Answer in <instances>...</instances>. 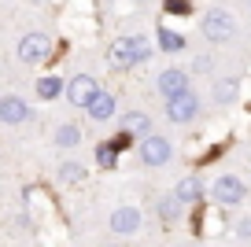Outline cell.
Wrapping results in <instances>:
<instances>
[{
    "label": "cell",
    "instance_id": "cell-4",
    "mask_svg": "<svg viewBox=\"0 0 251 247\" xmlns=\"http://www.w3.org/2000/svg\"><path fill=\"white\" fill-rule=\"evenodd\" d=\"M233 33H236V23H233V15L229 11H207L203 15V37L207 41H214V45H226V41H233Z\"/></svg>",
    "mask_w": 251,
    "mask_h": 247
},
{
    "label": "cell",
    "instance_id": "cell-2",
    "mask_svg": "<svg viewBox=\"0 0 251 247\" xmlns=\"http://www.w3.org/2000/svg\"><path fill=\"white\" fill-rule=\"evenodd\" d=\"M170 155H174V144L166 137H155V133L141 137V144H137V159H141L144 166H166Z\"/></svg>",
    "mask_w": 251,
    "mask_h": 247
},
{
    "label": "cell",
    "instance_id": "cell-6",
    "mask_svg": "<svg viewBox=\"0 0 251 247\" xmlns=\"http://www.w3.org/2000/svg\"><path fill=\"white\" fill-rule=\"evenodd\" d=\"M48 55H52V37L48 33H26L23 41H19V59L23 63H45Z\"/></svg>",
    "mask_w": 251,
    "mask_h": 247
},
{
    "label": "cell",
    "instance_id": "cell-3",
    "mask_svg": "<svg viewBox=\"0 0 251 247\" xmlns=\"http://www.w3.org/2000/svg\"><path fill=\"white\" fill-rule=\"evenodd\" d=\"M196 115H200V96L192 93V89H185V93H174V96H166V118H170V122L185 125V122H192Z\"/></svg>",
    "mask_w": 251,
    "mask_h": 247
},
{
    "label": "cell",
    "instance_id": "cell-12",
    "mask_svg": "<svg viewBox=\"0 0 251 247\" xmlns=\"http://www.w3.org/2000/svg\"><path fill=\"white\" fill-rule=\"evenodd\" d=\"M122 133H129V137H148L151 118L144 115V111H129V115H122Z\"/></svg>",
    "mask_w": 251,
    "mask_h": 247
},
{
    "label": "cell",
    "instance_id": "cell-13",
    "mask_svg": "<svg viewBox=\"0 0 251 247\" xmlns=\"http://www.w3.org/2000/svg\"><path fill=\"white\" fill-rule=\"evenodd\" d=\"M59 96H63V77L48 74V77H41V81H37V100L52 103V100H59Z\"/></svg>",
    "mask_w": 251,
    "mask_h": 247
},
{
    "label": "cell",
    "instance_id": "cell-18",
    "mask_svg": "<svg viewBox=\"0 0 251 247\" xmlns=\"http://www.w3.org/2000/svg\"><path fill=\"white\" fill-rule=\"evenodd\" d=\"M181 207H185V203H181L177 196H163V199H159V218H163V222H177Z\"/></svg>",
    "mask_w": 251,
    "mask_h": 247
},
{
    "label": "cell",
    "instance_id": "cell-5",
    "mask_svg": "<svg viewBox=\"0 0 251 247\" xmlns=\"http://www.w3.org/2000/svg\"><path fill=\"white\" fill-rule=\"evenodd\" d=\"M96 89H100V85H96L93 74H78V77H71V81L63 85V96H67V103H71V107H81V111H85L89 100L96 96Z\"/></svg>",
    "mask_w": 251,
    "mask_h": 247
},
{
    "label": "cell",
    "instance_id": "cell-16",
    "mask_svg": "<svg viewBox=\"0 0 251 247\" xmlns=\"http://www.w3.org/2000/svg\"><path fill=\"white\" fill-rule=\"evenodd\" d=\"M174 196H177L181 203H200V196H203V185H200L196 177H185L177 188H174Z\"/></svg>",
    "mask_w": 251,
    "mask_h": 247
},
{
    "label": "cell",
    "instance_id": "cell-14",
    "mask_svg": "<svg viewBox=\"0 0 251 247\" xmlns=\"http://www.w3.org/2000/svg\"><path fill=\"white\" fill-rule=\"evenodd\" d=\"M85 177H89V170L81 166V162H74V159H67L59 166V181H63V185H81Z\"/></svg>",
    "mask_w": 251,
    "mask_h": 247
},
{
    "label": "cell",
    "instance_id": "cell-10",
    "mask_svg": "<svg viewBox=\"0 0 251 247\" xmlns=\"http://www.w3.org/2000/svg\"><path fill=\"white\" fill-rule=\"evenodd\" d=\"M107 225H111V232H118V236H129V232L141 229V210L137 207H118Z\"/></svg>",
    "mask_w": 251,
    "mask_h": 247
},
{
    "label": "cell",
    "instance_id": "cell-20",
    "mask_svg": "<svg viewBox=\"0 0 251 247\" xmlns=\"http://www.w3.org/2000/svg\"><path fill=\"white\" fill-rule=\"evenodd\" d=\"M236 89H240V85H236L233 77H229V81H218V85H214V100H218V103H233Z\"/></svg>",
    "mask_w": 251,
    "mask_h": 247
},
{
    "label": "cell",
    "instance_id": "cell-11",
    "mask_svg": "<svg viewBox=\"0 0 251 247\" xmlns=\"http://www.w3.org/2000/svg\"><path fill=\"white\" fill-rule=\"evenodd\" d=\"M159 93L163 96H174V93H185L188 89V74L185 70H177V67H170V70H163V74H159Z\"/></svg>",
    "mask_w": 251,
    "mask_h": 247
},
{
    "label": "cell",
    "instance_id": "cell-8",
    "mask_svg": "<svg viewBox=\"0 0 251 247\" xmlns=\"http://www.w3.org/2000/svg\"><path fill=\"white\" fill-rule=\"evenodd\" d=\"M244 192H248V188H244V181L233 177V173L218 177V181H214V188H211V196H214L218 203H226V207H236V203L244 199Z\"/></svg>",
    "mask_w": 251,
    "mask_h": 247
},
{
    "label": "cell",
    "instance_id": "cell-1",
    "mask_svg": "<svg viewBox=\"0 0 251 247\" xmlns=\"http://www.w3.org/2000/svg\"><path fill=\"white\" fill-rule=\"evenodd\" d=\"M148 59H151V45L144 37H118L107 48L111 67H133V63H148Z\"/></svg>",
    "mask_w": 251,
    "mask_h": 247
},
{
    "label": "cell",
    "instance_id": "cell-7",
    "mask_svg": "<svg viewBox=\"0 0 251 247\" xmlns=\"http://www.w3.org/2000/svg\"><path fill=\"white\" fill-rule=\"evenodd\" d=\"M0 122H4V125H23V122H30V103H26L23 96H15V93L0 96Z\"/></svg>",
    "mask_w": 251,
    "mask_h": 247
},
{
    "label": "cell",
    "instance_id": "cell-15",
    "mask_svg": "<svg viewBox=\"0 0 251 247\" xmlns=\"http://www.w3.org/2000/svg\"><path fill=\"white\" fill-rule=\"evenodd\" d=\"M55 144H59V148H78V144H81L78 122H63L59 129H55Z\"/></svg>",
    "mask_w": 251,
    "mask_h": 247
},
{
    "label": "cell",
    "instance_id": "cell-23",
    "mask_svg": "<svg viewBox=\"0 0 251 247\" xmlns=\"http://www.w3.org/2000/svg\"><path fill=\"white\" fill-rule=\"evenodd\" d=\"M240 236H251V222H240Z\"/></svg>",
    "mask_w": 251,
    "mask_h": 247
},
{
    "label": "cell",
    "instance_id": "cell-17",
    "mask_svg": "<svg viewBox=\"0 0 251 247\" xmlns=\"http://www.w3.org/2000/svg\"><path fill=\"white\" fill-rule=\"evenodd\" d=\"M118 162V144L115 140H103L100 148H96V166H103V170H111Z\"/></svg>",
    "mask_w": 251,
    "mask_h": 247
},
{
    "label": "cell",
    "instance_id": "cell-24",
    "mask_svg": "<svg viewBox=\"0 0 251 247\" xmlns=\"http://www.w3.org/2000/svg\"><path fill=\"white\" fill-rule=\"evenodd\" d=\"M107 4H111V0H107Z\"/></svg>",
    "mask_w": 251,
    "mask_h": 247
},
{
    "label": "cell",
    "instance_id": "cell-22",
    "mask_svg": "<svg viewBox=\"0 0 251 247\" xmlns=\"http://www.w3.org/2000/svg\"><path fill=\"white\" fill-rule=\"evenodd\" d=\"M192 70H196V74H207V70H211V55H196Z\"/></svg>",
    "mask_w": 251,
    "mask_h": 247
},
{
    "label": "cell",
    "instance_id": "cell-21",
    "mask_svg": "<svg viewBox=\"0 0 251 247\" xmlns=\"http://www.w3.org/2000/svg\"><path fill=\"white\" fill-rule=\"evenodd\" d=\"M163 8L170 11V15H188V11H192V4H188V0H166Z\"/></svg>",
    "mask_w": 251,
    "mask_h": 247
},
{
    "label": "cell",
    "instance_id": "cell-19",
    "mask_svg": "<svg viewBox=\"0 0 251 247\" xmlns=\"http://www.w3.org/2000/svg\"><path fill=\"white\" fill-rule=\"evenodd\" d=\"M159 48H163V52H181V48H185V37L163 26V30H159Z\"/></svg>",
    "mask_w": 251,
    "mask_h": 247
},
{
    "label": "cell",
    "instance_id": "cell-9",
    "mask_svg": "<svg viewBox=\"0 0 251 247\" xmlns=\"http://www.w3.org/2000/svg\"><path fill=\"white\" fill-rule=\"evenodd\" d=\"M89 118L93 122H111L115 118V111H118V100H115V93H107V89H96V96L89 100Z\"/></svg>",
    "mask_w": 251,
    "mask_h": 247
}]
</instances>
